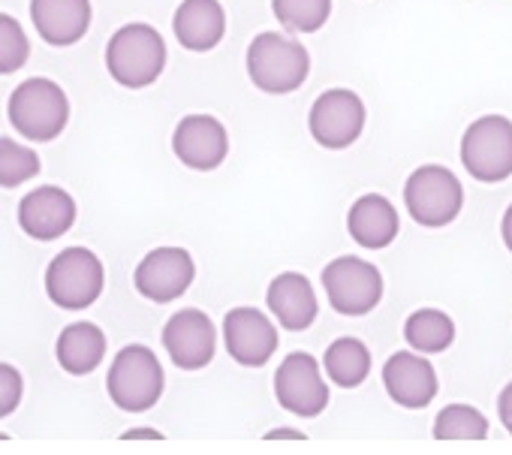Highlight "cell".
<instances>
[{"label":"cell","mask_w":512,"mask_h":455,"mask_svg":"<svg viewBox=\"0 0 512 455\" xmlns=\"http://www.w3.org/2000/svg\"><path fill=\"white\" fill-rule=\"evenodd\" d=\"M272 13L293 34H317L332 16V0H272Z\"/></svg>","instance_id":"cell-24"},{"label":"cell","mask_w":512,"mask_h":455,"mask_svg":"<svg viewBox=\"0 0 512 455\" xmlns=\"http://www.w3.org/2000/svg\"><path fill=\"white\" fill-rule=\"evenodd\" d=\"M461 163L482 181L497 184L512 175V121L506 115H482L461 136Z\"/></svg>","instance_id":"cell-7"},{"label":"cell","mask_w":512,"mask_h":455,"mask_svg":"<svg viewBox=\"0 0 512 455\" xmlns=\"http://www.w3.org/2000/svg\"><path fill=\"white\" fill-rule=\"evenodd\" d=\"M404 205L419 226L440 230V226H449L461 214L464 187L446 166L425 163L410 172L404 184Z\"/></svg>","instance_id":"cell-5"},{"label":"cell","mask_w":512,"mask_h":455,"mask_svg":"<svg viewBox=\"0 0 512 455\" xmlns=\"http://www.w3.org/2000/svg\"><path fill=\"white\" fill-rule=\"evenodd\" d=\"M163 67H166V43L157 28L145 22H133L112 34L106 46V70L121 88L130 91L148 88L160 79Z\"/></svg>","instance_id":"cell-2"},{"label":"cell","mask_w":512,"mask_h":455,"mask_svg":"<svg viewBox=\"0 0 512 455\" xmlns=\"http://www.w3.org/2000/svg\"><path fill=\"white\" fill-rule=\"evenodd\" d=\"M275 395L284 410L302 419H314L329 407V386L320 362L311 353H290L275 374Z\"/></svg>","instance_id":"cell-11"},{"label":"cell","mask_w":512,"mask_h":455,"mask_svg":"<svg viewBox=\"0 0 512 455\" xmlns=\"http://www.w3.org/2000/svg\"><path fill=\"white\" fill-rule=\"evenodd\" d=\"M323 290L329 305L344 317H365L383 299V275L362 257H338L323 269Z\"/></svg>","instance_id":"cell-8"},{"label":"cell","mask_w":512,"mask_h":455,"mask_svg":"<svg viewBox=\"0 0 512 455\" xmlns=\"http://www.w3.org/2000/svg\"><path fill=\"white\" fill-rule=\"evenodd\" d=\"M404 338L416 353H443L455 341V323L437 308H419L407 317Z\"/></svg>","instance_id":"cell-23"},{"label":"cell","mask_w":512,"mask_h":455,"mask_svg":"<svg viewBox=\"0 0 512 455\" xmlns=\"http://www.w3.org/2000/svg\"><path fill=\"white\" fill-rule=\"evenodd\" d=\"M266 302L278 323L290 332H305L317 320V293L311 281L299 272H281L266 293Z\"/></svg>","instance_id":"cell-20"},{"label":"cell","mask_w":512,"mask_h":455,"mask_svg":"<svg viewBox=\"0 0 512 455\" xmlns=\"http://www.w3.org/2000/svg\"><path fill=\"white\" fill-rule=\"evenodd\" d=\"M31 19L49 46H73L91 28V0H31Z\"/></svg>","instance_id":"cell-17"},{"label":"cell","mask_w":512,"mask_h":455,"mask_svg":"<svg viewBox=\"0 0 512 455\" xmlns=\"http://www.w3.org/2000/svg\"><path fill=\"white\" fill-rule=\"evenodd\" d=\"M106 287V269L88 248L61 251L46 269V293L64 311H82L100 299Z\"/></svg>","instance_id":"cell-6"},{"label":"cell","mask_w":512,"mask_h":455,"mask_svg":"<svg viewBox=\"0 0 512 455\" xmlns=\"http://www.w3.org/2000/svg\"><path fill=\"white\" fill-rule=\"evenodd\" d=\"M124 440H163V434L157 428H130L124 431Z\"/></svg>","instance_id":"cell-30"},{"label":"cell","mask_w":512,"mask_h":455,"mask_svg":"<svg viewBox=\"0 0 512 455\" xmlns=\"http://www.w3.org/2000/svg\"><path fill=\"white\" fill-rule=\"evenodd\" d=\"M163 347L169 359L184 371H199L214 359L217 332L199 308H184L172 314L163 326Z\"/></svg>","instance_id":"cell-13"},{"label":"cell","mask_w":512,"mask_h":455,"mask_svg":"<svg viewBox=\"0 0 512 455\" xmlns=\"http://www.w3.org/2000/svg\"><path fill=\"white\" fill-rule=\"evenodd\" d=\"M172 31L187 52H211L226 34V13L220 0H181Z\"/></svg>","instance_id":"cell-19"},{"label":"cell","mask_w":512,"mask_h":455,"mask_svg":"<svg viewBox=\"0 0 512 455\" xmlns=\"http://www.w3.org/2000/svg\"><path fill=\"white\" fill-rule=\"evenodd\" d=\"M497 416H500L503 428L512 434V383H506L503 392H500V398H497Z\"/></svg>","instance_id":"cell-29"},{"label":"cell","mask_w":512,"mask_h":455,"mask_svg":"<svg viewBox=\"0 0 512 455\" xmlns=\"http://www.w3.org/2000/svg\"><path fill=\"white\" fill-rule=\"evenodd\" d=\"M244 64L250 82L266 94H293L305 85L311 73L308 49L299 40L275 31H266L250 40Z\"/></svg>","instance_id":"cell-1"},{"label":"cell","mask_w":512,"mask_h":455,"mask_svg":"<svg viewBox=\"0 0 512 455\" xmlns=\"http://www.w3.org/2000/svg\"><path fill=\"white\" fill-rule=\"evenodd\" d=\"M55 353L67 374H73V377L91 374L106 356V335L94 323H73L58 335Z\"/></svg>","instance_id":"cell-21"},{"label":"cell","mask_w":512,"mask_h":455,"mask_svg":"<svg viewBox=\"0 0 512 455\" xmlns=\"http://www.w3.org/2000/svg\"><path fill=\"white\" fill-rule=\"evenodd\" d=\"M383 386L389 398L407 410L428 407L440 389L434 365L419 353H392L383 365Z\"/></svg>","instance_id":"cell-16"},{"label":"cell","mask_w":512,"mask_h":455,"mask_svg":"<svg viewBox=\"0 0 512 455\" xmlns=\"http://www.w3.org/2000/svg\"><path fill=\"white\" fill-rule=\"evenodd\" d=\"M22 401V374L13 365H0V413L10 416Z\"/></svg>","instance_id":"cell-28"},{"label":"cell","mask_w":512,"mask_h":455,"mask_svg":"<svg viewBox=\"0 0 512 455\" xmlns=\"http://www.w3.org/2000/svg\"><path fill=\"white\" fill-rule=\"evenodd\" d=\"M500 236H503L506 251L512 254V205L506 208V214H503V220H500Z\"/></svg>","instance_id":"cell-31"},{"label":"cell","mask_w":512,"mask_h":455,"mask_svg":"<svg viewBox=\"0 0 512 455\" xmlns=\"http://www.w3.org/2000/svg\"><path fill=\"white\" fill-rule=\"evenodd\" d=\"M163 383L166 380H163L160 359L145 344H127L121 353H115L106 377L109 398L127 413L151 410L163 395Z\"/></svg>","instance_id":"cell-4"},{"label":"cell","mask_w":512,"mask_h":455,"mask_svg":"<svg viewBox=\"0 0 512 455\" xmlns=\"http://www.w3.org/2000/svg\"><path fill=\"white\" fill-rule=\"evenodd\" d=\"M193 278H196V263L184 248H154L136 266L133 287L142 299L154 305H169L190 290Z\"/></svg>","instance_id":"cell-10"},{"label":"cell","mask_w":512,"mask_h":455,"mask_svg":"<svg viewBox=\"0 0 512 455\" xmlns=\"http://www.w3.org/2000/svg\"><path fill=\"white\" fill-rule=\"evenodd\" d=\"M437 440H485L488 419L470 404H449L434 419Z\"/></svg>","instance_id":"cell-25"},{"label":"cell","mask_w":512,"mask_h":455,"mask_svg":"<svg viewBox=\"0 0 512 455\" xmlns=\"http://www.w3.org/2000/svg\"><path fill=\"white\" fill-rule=\"evenodd\" d=\"M10 124L31 142H52L70 121V100L52 79H28L10 97Z\"/></svg>","instance_id":"cell-3"},{"label":"cell","mask_w":512,"mask_h":455,"mask_svg":"<svg viewBox=\"0 0 512 455\" xmlns=\"http://www.w3.org/2000/svg\"><path fill=\"white\" fill-rule=\"evenodd\" d=\"M266 440H308L305 431H293V428H275L266 434Z\"/></svg>","instance_id":"cell-32"},{"label":"cell","mask_w":512,"mask_h":455,"mask_svg":"<svg viewBox=\"0 0 512 455\" xmlns=\"http://www.w3.org/2000/svg\"><path fill=\"white\" fill-rule=\"evenodd\" d=\"M76 223V199L64 187H37L19 202V226L37 242H55Z\"/></svg>","instance_id":"cell-15"},{"label":"cell","mask_w":512,"mask_h":455,"mask_svg":"<svg viewBox=\"0 0 512 455\" xmlns=\"http://www.w3.org/2000/svg\"><path fill=\"white\" fill-rule=\"evenodd\" d=\"M326 374L341 389H356L371 374V353L359 338H338L326 350Z\"/></svg>","instance_id":"cell-22"},{"label":"cell","mask_w":512,"mask_h":455,"mask_svg":"<svg viewBox=\"0 0 512 455\" xmlns=\"http://www.w3.org/2000/svg\"><path fill=\"white\" fill-rule=\"evenodd\" d=\"M31 55V43L22 31V25L13 16H0V70L4 73H16L25 67Z\"/></svg>","instance_id":"cell-27"},{"label":"cell","mask_w":512,"mask_h":455,"mask_svg":"<svg viewBox=\"0 0 512 455\" xmlns=\"http://www.w3.org/2000/svg\"><path fill=\"white\" fill-rule=\"evenodd\" d=\"M308 130L317 145L329 151L350 148L365 130V103L350 88H332L320 94L308 115Z\"/></svg>","instance_id":"cell-9"},{"label":"cell","mask_w":512,"mask_h":455,"mask_svg":"<svg viewBox=\"0 0 512 455\" xmlns=\"http://www.w3.org/2000/svg\"><path fill=\"white\" fill-rule=\"evenodd\" d=\"M347 233L365 251H383L398 239V208L380 193H365L347 211Z\"/></svg>","instance_id":"cell-18"},{"label":"cell","mask_w":512,"mask_h":455,"mask_svg":"<svg viewBox=\"0 0 512 455\" xmlns=\"http://www.w3.org/2000/svg\"><path fill=\"white\" fill-rule=\"evenodd\" d=\"M40 175V157L19 145L16 139L4 136L0 139V184L4 187H19L31 178Z\"/></svg>","instance_id":"cell-26"},{"label":"cell","mask_w":512,"mask_h":455,"mask_svg":"<svg viewBox=\"0 0 512 455\" xmlns=\"http://www.w3.org/2000/svg\"><path fill=\"white\" fill-rule=\"evenodd\" d=\"M172 151L187 169L211 172L229 154V133L214 115H187L172 133Z\"/></svg>","instance_id":"cell-14"},{"label":"cell","mask_w":512,"mask_h":455,"mask_svg":"<svg viewBox=\"0 0 512 455\" xmlns=\"http://www.w3.org/2000/svg\"><path fill=\"white\" fill-rule=\"evenodd\" d=\"M223 341L229 356L244 368H263L278 350V329L256 308H232L223 317Z\"/></svg>","instance_id":"cell-12"}]
</instances>
